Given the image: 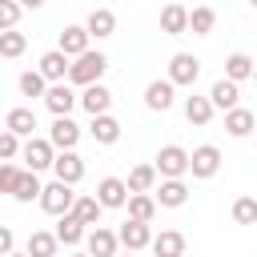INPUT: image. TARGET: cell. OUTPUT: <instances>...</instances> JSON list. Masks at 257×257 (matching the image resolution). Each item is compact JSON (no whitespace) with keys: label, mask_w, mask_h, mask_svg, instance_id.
<instances>
[{"label":"cell","mask_w":257,"mask_h":257,"mask_svg":"<svg viewBox=\"0 0 257 257\" xmlns=\"http://www.w3.org/2000/svg\"><path fill=\"white\" fill-rule=\"evenodd\" d=\"M104 68H108V56L104 52H92V48H84L80 56H72L68 60V84L72 88H84V84H96L100 76H104Z\"/></svg>","instance_id":"obj_1"},{"label":"cell","mask_w":257,"mask_h":257,"mask_svg":"<svg viewBox=\"0 0 257 257\" xmlns=\"http://www.w3.org/2000/svg\"><path fill=\"white\" fill-rule=\"evenodd\" d=\"M52 157H56V149L48 145V137H24L20 141V157L16 161H24V169H32V173H44L48 165H52Z\"/></svg>","instance_id":"obj_2"},{"label":"cell","mask_w":257,"mask_h":257,"mask_svg":"<svg viewBox=\"0 0 257 257\" xmlns=\"http://www.w3.org/2000/svg\"><path fill=\"white\" fill-rule=\"evenodd\" d=\"M48 169L56 173V181H64V185H72V189L84 181V157H80L76 149H60V153L52 157Z\"/></svg>","instance_id":"obj_3"},{"label":"cell","mask_w":257,"mask_h":257,"mask_svg":"<svg viewBox=\"0 0 257 257\" xmlns=\"http://www.w3.org/2000/svg\"><path fill=\"white\" fill-rule=\"evenodd\" d=\"M161 185H153V201H157V209H181L185 201H189V185H185V177H157Z\"/></svg>","instance_id":"obj_4"},{"label":"cell","mask_w":257,"mask_h":257,"mask_svg":"<svg viewBox=\"0 0 257 257\" xmlns=\"http://www.w3.org/2000/svg\"><path fill=\"white\" fill-rule=\"evenodd\" d=\"M72 185H64V181H52V185H40V209L48 213V217H60V213H68L72 209Z\"/></svg>","instance_id":"obj_5"},{"label":"cell","mask_w":257,"mask_h":257,"mask_svg":"<svg viewBox=\"0 0 257 257\" xmlns=\"http://www.w3.org/2000/svg\"><path fill=\"white\" fill-rule=\"evenodd\" d=\"M197 76H201V60H197L193 52H173V56H169V80H173L177 88H193Z\"/></svg>","instance_id":"obj_6"},{"label":"cell","mask_w":257,"mask_h":257,"mask_svg":"<svg viewBox=\"0 0 257 257\" xmlns=\"http://www.w3.org/2000/svg\"><path fill=\"white\" fill-rule=\"evenodd\" d=\"M40 100H44V108H48L52 116H72V108H76V92H72L68 80H52Z\"/></svg>","instance_id":"obj_7"},{"label":"cell","mask_w":257,"mask_h":257,"mask_svg":"<svg viewBox=\"0 0 257 257\" xmlns=\"http://www.w3.org/2000/svg\"><path fill=\"white\" fill-rule=\"evenodd\" d=\"M153 169H157V177H185V173H189V149H181V145H161Z\"/></svg>","instance_id":"obj_8"},{"label":"cell","mask_w":257,"mask_h":257,"mask_svg":"<svg viewBox=\"0 0 257 257\" xmlns=\"http://www.w3.org/2000/svg\"><path fill=\"white\" fill-rule=\"evenodd\" d=\"M217 169H221V149H217V145H197V149L189 153V173H193L197 181L217 177Z\"/></svg>","instance_id":"obj_9"},{"label":"cell","mask_w":257,"mask_h":257,"mask_svg":"<svg viewBox=\"0 0 257 257\" xmlns=\"http://www.w3.org/2000/svg\"><path fill=\"white\" fill-rule=\"evenodd\" d=\"M173 100H177V84H173L169 76H157V80L145 84V108H153V112H169Z\"/></svg>","instance_id":"obj_10"},{"label":"cell","mask_w":257,"mask_h":257,"mask_svg":"<svg viewBox=\"0 0 257 257\" xmlns=\"http://www.w3.org/2000/svg\"><path fill=\"white\" fill-rule=\"evenodd\" d=\"M116 233L112 229H104V225H92V229H84V253L88 257H116Z\"/></svg>","instance_id":"obj_11"},{"label":"cell","mask_w":257,"mask_h":257,"mask_svg":"<svg viewBox=\"0 0 257 257\" xmlns=\"http://www.w3.org/2000/svg\"><path fill=\"white\" fill-rule=\"evenodd\" d=\"M48 145L60 153V149H76L80 145V124L72 116H52V128H48Z\"/></svg>","instance_id":"obj_12"},{"label":"cell","mask_w":257,"mask_h":257,"mask_svg":"<svg viewBox=\"0 0 257 257\" xmlns=\"http://www.w3.org/2000/svg\"><path fill=\"white\" fill-rule=\"evenodd\" d=\"M149 241H153V225H145V221H124L116 229V245H124L128 253L149 249Z\"/></svg>","instance_id":"obj_13"},{"label":"cell","mask_w":257,"mask_h":257,"mask_svg":"<svg viewBox=\"0 0 257 257\" xmlns=\"http://www.w3.org/2000/svg\"><path fill=\"white\" fill-rule=\"evenodd\" d=\"M76 104H80L88 116H96V112H108V108H112V92L96 80V84H84V88L76 92Z\"/></svg>","instance_id":"obj_14"},{"label":"cell","mask_w":257,"mask_h":257,"mask_svg":"<svg viewBox=\"0 0 257 257\" xmlns=\"http://www.w3.org/2000/svg\"><path fill=\"white\" fill-rule=\"evenodd\" d=\"M92 197H96V205H100V209H124L128 189H124V181H120V177H100Z\"/></svg>","instance_id":"obj_15"},{"label":"cell","mask_w":257,"mask_h":257,"mask_svg":"<svg viewBox=\"0 0 257 257\" xmlns=\"http://www.w3.org/2000/svg\"><path fill=\"white\" fill-rule=\"evenodd\" d=\"M84 32H88V40H108L116 32V12L112 8H92L88 20H84Z\"/></svg>","instance_id":"obj_16"},{"label":"cell","mask_w":257,"mask_h":257,"mask_svg":"<svg viewBox=\"0 0 257 257\" xmlns=\"http://www.w3.org/2000/svg\"><path fill=\"white\" fill-rule=\"evenodd\" d=\"M149 249H153V257H185V233L161 229V233H153Z\"/></svg>","instance_id":"obj_17"},{"label":"cell","mask_w":257,"mask_h":257,"mask_svg":"<svg viewBox=\"0 0 257 257\" xmlns=\"http://www.w3.org/2000/svg\"><path fill=\"white\" fill-rule=\"evenodd\" d=\"M88 137H92L96 145H116V141H120V120H116L112 112H96L92 124H88Z\"/></svg>","instance_id":"obj_18"},{"label":"cell","mask_w":257,"mask_h":257,"mask_svg":"<svg viewBox=\"0 0 257 257\" xmlns=\"http://www.w3.org/2000/svg\"><path fill=\"white\" fill-rule=\"evenodd\" d=\"M185 20H189V8L181 0H169L161 8V32L165 36H185Z\"/></svg>","instance_id":"obj_19"},{"label":"cell","mask_w":257,"mask_h":257,"mask_svg":"<svg viewBox=\"0 0 257 257\" xmlns=\"http://www.w3.org/2000/svg\"><path fill=\"white\" fill-rule=\"evenodd\" d=\"M253 124H257V116H253V108H241V104H233V108H225V133L229 137H249L253 133Z\"/></svg>","instance_id":"obj_20"},{"label":"cell","mask_w":257,"mask_h":257,"mask_svg":"<svg viewBox=\"0 0 257 257\" xmlns=\"http://www.w3.org/2000/svg\"><path fill=\"white\" fill-rule=\"evenodd\" d=\"M68 213H72V217H76L84 229H92V225H100V213H104V209L96 205V197H92V193H76Z\"/></svg>","instance_id":"obj_21"},{"label":"cell","mask_w":257,"mask_h":257,"mask_svg":"<svg viewBox=\"0 0 257 257\" xmlns=\"http://www.w3.org/2000/svg\"><path fill=\"white\" fill-rule=\"evenodd\" d=\"M124 209H128V221H145V225H153V217H157V201H153V193H128V197H124Z\"/></svg>","instance_id":"obj_22"},{"label":"cell","mask_w":257,"mask_h":257,"mask_svg":"<svg viewBox=\"0 0 257 257\" xmlns=\"http://www.w3.org/2000/svg\"><path fill=\"white\" fill-rule=\"evenodd\" d=\"M52 237L60 241V245H68V249H76L80 241H84V225L72 217V213H60L56 217V229H52Z\"/></svg>","instance_id":"obj_23"},{"label":"cell","mask_w":257,"mask_h":257,"mask_svg":"<svg viewBox=\"0 0 257 257\" xmlns=\"http://www.w3.org/2000/svg\"><path fill=\"white\" fill-rule=\"evenodd\" d=\"M56 48L72 60V56H80L84 48H88V32H84V24H68L64 32H60V40H56Z\"/></svg>","instance_id":"obj_24"},{"label":"cell","mask_w":257,"mask_h":257,"mask_svg":"<svg viewBox=\"0 0 257 257\" xmlns=\"http://www.w3.org/2000/svg\"><path fill=\"white\" fill-rule=\"evenodd\" d=\"M36 72H40L48 84H52V80H64V76H68V56H64L60 48H52V52H44V56H40Z\"/></svg>","instance_id":"obj_25"},{"label":"cell","mask_w":257,"mask_h":257,"mask_svg":"<svg viewBox=\"0 0 257 257\" xmlns=\"http://www.w3.org/2000/svg\"><path fill=\"white\" fill-rule=\"evenodd\" d=\"M213 24H217V12H213L209 4H197V8H189L185 32H193V36H209V32H213Z\"/></svg>","instance_id":"obj_26"},{"label":"cell","mask_w":257,"mask_h":257,"mask_svg":"<svg viewBox=\"0 0 257 257\" xmlns=\"http://www.w3.org/2000/svg\"><path fill=\"white\" fill-rule=\"evenodd\" d=\"M213 112H217V108L209 104V96H197V92H193V96H185V120H189V124L205 128V124L213 120Z\"/></svg>","instance_id":"obj_27"},{"label":"cell","mask_w":257,"mask_h":257,"mask_svg":"<svg viewBox=\"0 0 257 257\" xmlns=\"http://www.w3.org/2000/svg\"><path fill=\"white\" fill-rule=\"evenodd\" d=\"M4 128H8V133H16V137L24 141V137H32V133H36V112L20 104V108H12V112L4 116Z\"/></svg>","instance_id":"obj_28"},{"label":"cell","mask_w":257,"mask_h":257,"mask_svg":"<svg viewBox=\"0 0 257 257\" xmlns=\"http://www.w3.org/2000/svg\"><path fill=\"white\" fill-rule=\"evenodd\" d=\"M8 197H16L20 205L36 201V197H40V173H32V169H20V177H16V185H12V193H8Z\"/></svg>","instance_id":"obj_29"},{"label":"cell","mask_w":257,"mask_h":257,"mask_svg":"<svg viewBox=\"0 0 257 257\" xmlns=\"http://www.w3.org/2000/svg\"><path fill=\"white\" fill-rule=\"evenodd\" d=\"M56 249H60V241H56L48 229H32V233H28V245H24L28 257H56Z\"/></svg>","instance_id":"obj_30"},{"label":"cell","mask_w":257,"mask_h":257,"mask_svg":"<svg viewBox=\"0 0 257 257\" xmlns=\"http://www.w3.org/2000/svg\"><path fill=\"white\" fill-rule=\"evenodd\" d=\"M249 76H253V56H249V52H229V56H225V80L241 84V80H249Z\"/></svg>","instance_id":"obj_31"},{"label":"cell","mask_w":257,"mask_h":257,"mask_svg":"<svg viewBox=\"0 0 257 257\" xmlns=\"http://www.w3.org/2000/svg\"><path fill=\"white\" fill-rule=\"evenodd\" d=\"M237 100H241V88H237L233 80H225V76L209 88V104H213V108H221V112H225V108H233Z\"/></svg>","instance_id":"obj_32"},{"label":"cell","mask_w":257,"mask_h":257,"mask_svg":"<svg viewBox=\"0 0 257 257\" xmlns=\"http://www.w3.org/2000/svg\"><path fill=\"white\" fill-rule=\"evenodd\" d=\"M153 185H157V169H153V165H137V169H128V177H124V189H128V193H153Z\"/></svg>","instance_id":"obj_33"},{"label":"cell","mask_w":257,"mask_h":257,"mask_svg":"<svg viewBox=\"0 0 257 257\" xmlns=\"http://www.w3.org/2000/svg\"><path fill=\"white\" fill-rule=\"evenodd\" d=\"M24 48H28V36H24V32H16V28H4V32H0V56H4V60L24 56Z\"/></svg>","instance_id":"obj_34"},{"label":"cell","mask_w":257,"mask_h":257,"mask_svg":"<svg viewBox=\"0 0 257 257\" xmlns=\"http://www.w3.org/2000/svg\"><path fill=\"white\" fill-rule=\"evenodd\" d=\"M16 88H20V96H44V88H48V80L36 72V68H28V72H20V80H16Z\"/></svg>","instance_id":"obj_35"},{"label":"cell","mask_w":257,"mask_h":257,"mask_svg":"<svg viewBox=\"0 0 257 257\" xmlns=\"http://www.w3.org/2000/svg\"><path fill=\"white\" fill-rule=\"evenodd\" d=\"M233 221L237 225H253L257 221V201L253 197H237L233 201Z\"/></svg>","instance_id":"obj_36"},{"label":"cell","mask_w":257,"mask_h":257,"mask_svg":"<svg viewBox=\"0 0 257 257\" xmlns=\"http://www.w3.org/2000/svg\"><path fill=\"white\" fill-rule=\"evenodd\" d=\"M16 157H20V137L0 128V161H16Z\"/></svg>","instance_id":"obj_37"},{"label":"cell","mask_w":257,"mask_h":257,"mask_svg":"<svg viewBox=\"0 0 257 257\" xmlns=\"http://www.w3.org/2000/svg\"><path fill=\"white\" fill-rule=\"evenodd\" d=\"M20 12H24V8H20L16 0H0V32H4V28H16V24H20Z\"/></svg>","instance_id":"obj_38"},{"label":"cell","mask_w":257,"mask_h":257,"mask_svg":"<svg viewBox=\"0 0 257 257\" xmlns=\"http://www.w3.org/2000/svg\"><path fill=\"white\" fill-rule=\"evenodd\" d=\"M16 177H20V165H12V161H0V193H12Z\"/></svg>","instance_id":"obj_39"},{"label":"cell","mask_w":257,"mask_h":257,"mask_svg":"<svg viewBox=\"0 0 257 257\" xmlns=\"http://www.w3.org/2000/svg\"><path fill=\"white\" fill-rule=\"evenodd\" d=\"M12 249H16V233H12L8 225H0V257H4V253H12Z\"/></svg>","instance_id":"obj_40"},{"label":"cell","mask_w":257,"mask_h":257,"mask_svg":"<svg viewBox=\"0 0 257 257\" xmlns=\"http://www.w3.org/2000/svg\"><path fill=\"white\" fill-rule=\"evenodd\" d=\"M20 8H44V0H16Z\"/></svg>","instance_id":"obj_41"},{"label":"cell","mask_w":257,"mask_h":257,"mask_svg":"<svg viewBox=\"0 0 257 257\" xmlns=\"http://www.w3.org/2000/svg\"><path fill=\"white\" fill-rule=\"evenodd\" d=\"M4 257H28V253H24V249H12V253H4Z\"/></svg>","instance_id":"obj_42"},{"label":"cell","mask_w":257,"mask_h":257,"mask_svg":"<svg viewBox=\"0 0 257 257\" xmlns=\"http://www.w3.org/2000/svg\"><path fill=\"white\" fill-rule=\"evenodd\" d=\"M72 257H88V253H84V249H76V253H72Z\"/></svg>","instance_id":"obj_43"},{"label":"cell","mask_w":257,"mask_h":257,"mask_svg":"<svg viewBox=\"0 0 257 257\" xmlns=\"http://www.w3.org/2000/svg\"><path fill=\"white\" fill-rule=\"evenodd\" d=\"M116 257H137V253H116Z\"/></svg>","instance_id":"obj_44"}]
</instances>
